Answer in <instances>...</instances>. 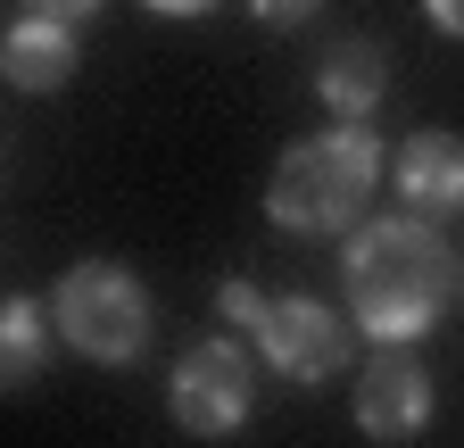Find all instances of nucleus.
Segmentation results:
<instances>
[{
  "label": "nucleus",
  "mask_w": 464,
  "mask_h": 448,
  "mask_svg": "<svg viewBox=\"0 0 464 448\" xmlns=\"http://www.w3.org/2000/svg\"><path fill=\"white\" fill-rule=\"evenodd\" d=\"M340 274H348V316H357L382 349L423 341V332L440 324V307H448V291L464 283L448 233H440L431 216H406V208L357 224V241H348Z\"/></svg>",
  "instance_id": "f257e3e1"
},
{
  "label": "nucleus",
  "mask_w": 464,
  "mask_h": 448,
  "mask_svg": "<svg viewBox=\"0 0 464 448\" xmlns=\"http://www.w3.org/2000/svg\"><path fill=\"white\" fill-rule=\"evenodd\" d=\"M373 191H382V141L365 125H332L299 150H282L266 183V216L282 233H348Z\"/></svg>",
  "instance_id": "f03ea898"
},
{
  "label": "nucleus",
  "mask_w": 464,
  "mask_h": 448,
  "mask_svg": "<svg viewBox=\"0 0 464 448\" xmlns=\"http://www.w3.org/2000/svg\"><path fill=\"white\" fill-rule=\"evenodd\" d=\"M50 324L58 341L92 365H133L150 349V291L125 266H67L50 291Z\"/></svg>",
  "instance_id": "7ed1b4c3"
},
{
  "label": "nucleus",
  "mask_w": 464,
  "mask_h": 448,
  "mask_svg": "<svg viewBox=\"0 0 464 448\" xmlns=\"http://www.w3.org/2000/svg\"><path fill=\"white\" fill-rule=\"evenodd\" d=\"M249 399H257V357L241 341H224V332H208V341H191L183 357H174V382H166V407L174 424H183L191 440H224L249 424Z\"/></svg>",
  "instance_id": "20e7f679"
},
{
  "label": "nucleus",
  "mask_w": 464,
  "mask_h": 448,
  "mask_svg": "<svg viewBox=\"0 0 464 448\" xmlns=\"http://www.w3.org/2000/svg\"><path fill=\"white\" fill-rule=\"evenodd\" d=\"M257 349L282 382H332L348 365V316H332L324 299H274Z\"/></svg>",
  "instance_id": "39448f33"
},
{
  "label": "nucleus",
  "mask_w": 464,
  "mask_h": 448,
  "mask_svg": "<svg viewBox=\"0 0 464 448\" xmlns=\"http://www.w3.org/2000/svg\"><path fill=\"white\" fill-rule=\"evenodd\" d=\"M357 424L373 440H415L431 424V374L406 349H373L365 374H357Z\"/></svg>",
  "instance_id": "423d86ee"
},
{
  "label": "nucleus",
  "mask_w": 464,
  "mask_h": 448,
  "mask_svg": "<svg viewBox=\"0 0 464 448\" xmlns=\"http://www.w3.org/2000/svg\"><path fill=\"white\" fill-rule=\"evenodd\" d=\"M390 175L406 191V216H456L464 208V141L456 133H406V150L390 158Z\"/></svg>",
  "instance_id": "0eeeda50"
},
{
  "label": "nucleus",
  "mask_w": 464,
  "mask_h": 448,
  "mask_svg": "<svg viewBox=\"0 0 464 448\" xmlns=\"http://www.w3.org/2000/svg\"><path fill=\"white\" fill-rule=\"evenodd\" d=\"M315 92H324V108H332V117L365 125L373 108H382V92H390V59H382L373 42H340L332 59L315 67Z\"/></svg>",
  "instance_id": "6e6552de"
},
{
  "label": "nucleus",
  "mask_w": 464,
  "mask_h": 448,
  "mask_svg": "<svg viewBox=\"0 0 464 448\" xmlns=\"http://www.w3.org/2000/svg\"><path fill=\"white\" fill-rule=\"evenodd\" d=\"M0 67H9V83H17V92H58V83H75V25H50V17L9 25V50H0Z\"/></svg>",
  "instance_id": "1a4fd4ad"
},
{
  "label": "nucleus",
  "mask_w": 464,
  "mask_h": 448,
  "mask_svg": "<svg viewBox=\"0 0 464 448\" xmlns=\"http://www.w3.org/2000/svg\"><path fill=\"white\" fill-rule=\"evenodd\" d=\"M50 307H34V299H9V316H0V365H9V382L25 390V382H42V357H50Z\"/></svg>",
  "instance_id": "9d476101"
},
{
  "label": "nucleus",
  "mask_w": 464,
  "mask_h": 448,
  "mask_svg": "<svg viewBox=\"0 0 464 448\" xmlns=\"http://www.w3.org/2000/svg\"><path fill=\"white\" fill-rule=\"evenodd\" d=\"M216 307H224L232 324H241V332H266V316H274V299H266L257 283H241V274H232V283L216 291Z\"/></svg>",
  "instance_id": "9b49d317"
},
{
  "label": "nucleus",
  "mask_w": 464,
  "mask_h": 448,
  "mask_svg": "<svg viewBox=\"0 0 464 448\" xmlns=\"http://www.w3.org/2000/svg\"><path fill=\"white\" fill-rule=\"evenodd\" d=\"M315 9H324V0H249V17H257V25H307Z\"/></svg>",
  "instance_id": "f8f14e48"
},
{
  "label": "nucleus",
  "mask_w": 464,
  "mask_h": 448,
  "mask_svg": "<svg viewBox=\"0 0 464 448\" xmlns=\"http://www.w3.org/2000/svg\"><path fill=\"white\" fill-rule=\"evenodd\" d=\"M100 0H25V17H50V25H83Z\"/></svg>",
  "instance_id": "ddd939ff"
},
{
  "label": "nucleus",
  "mask_w": 464,
  "mask_h": 448,
  "mask_svg": "<svg viewBox=\"0 0 464 448\" xmlns=\"http://www.w3.org/2000/svg\"><path fill=\"white\" fill-rule=\"evenodd\" d=\"M423 9H431V25H440V34H456V42H464V0H423Z\"/></svg>",
  "instance_id": "4468645a"
},
{
  "label": "nucleus",
  "mask_w": 464,
  "mask_h": 448,
  "mask_svg": "<svg viewBox=\"0 0 464 448\" xmlns=\"http://www.w3.org/2000/svg\"><path fill=\"white\" fill-rule=\"evenodd\" d=\"M150 9H158V17H208L216 0H150Z\"/></svg>",
  "instance_id": "2eb2a0df"
}]
</instances>
